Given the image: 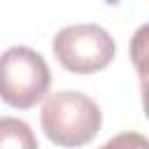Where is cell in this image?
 I'll list each match as a JSON object with an SVG mask.
<instances>
[{
    "label": "cell",
    "mask_w": 149,
    "mask_h": 149,
    "mask_svg": "<svg viewBox=\"0 0 149 149\" xmlns=\"http://www.w3.org/2000/svg\"><path fill=\"white\" fill-rule=\"evenodd\" d=\"M40 123L54 144L84 147L98 135L102 126V112L98 102L86 93L56 91L44 100Z\"/></svg>",
    "instance_id": "obj_1"
},
{
    "label": "cell",
    "mask_w": 149,
    "mask_h": 149,
    "mask_svg": "<svg viewBox=\"0 0 149 149\" xmlns=\"http://www.w3.org/2000/svg\"><path fill=\"white\" fill-rule=\"evenodd\" d=\"M51 84V72L42 54L30 47H9L0 56V100L14 109L35 107Z\"/></svg>",
    "instance_id": "obj_2"
},
{
    "label": "cell",
    "mask_w": 149,
    "mask_h": 149,
    "mask_svg": "<svg viewBox=\"0 0 149 149\" xmlns=\"http://www.w3.org/2000/svg\"><path fill=\"white\" fill-rule=\"evenodd\" d=\"M51 49L58 63L74 74L100 72L112 63L116 54L112 35L95 23H74L61 28L54 35Z\"/></svg>",
    "instance_id": "obj_3"
},
{
    "label": "cell",
    "mask_w": 149,
    "mask_h": 149,
    "mask_svg": "<svg viewBox=\"0 0 149 149\" xmlns=\"http://www.w3.org/2000/svg\"><path fill=\"white\" fill-rule=\"evenodd\" d=\"M0 149H40V144L23 119L0 116Z\"/></svg>",
    "instance_id": "obj_4"
},
{
    "label": "cell",
    "mask_w": 149,
    "mask_h": 149,
    "mask_svg": "<svg viewBox=\"0 0 149 149\" xmlns=\"http://www.w3.org/2000/svg\"><path fill=\"white\" fill-rule=\"evenodd\" d=\"M100 149H149V142L142 133H119L112 140H107Z\"/></svg>",
    "instance_id": "obj_5"
}]
</instances>
